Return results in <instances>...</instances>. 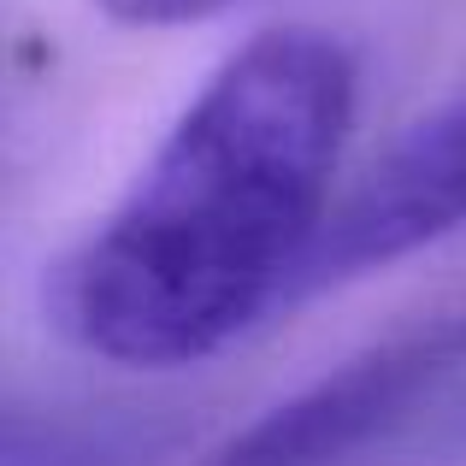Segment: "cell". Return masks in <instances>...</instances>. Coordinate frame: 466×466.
<instances>
[{"label":"cell","mask_w":466,"mask_h":466,"mask_svg":"<svg viewBox=\"0 0 466 466\" xmlns=\"http://www.w3.org/2000/svg\"><path fill=\"white\" fill-rule=\"evenodd\" d=\"M354 101L360 66L319 24L242 42L54 272L59 330L118 366H189L296 296Z\"/></svg>","instance_id":"6da1fadb"},{"label":"cell","mask_w":466,"mask_h":466,"mask_svg":"<svg viewBox=\"0 0 466 466\" xmlns=\"http://www.w3.org/2000/svg\"><path fill=\"white\" fill-rule=\"evenodd\" d=\"M461 384L466 308L413 319L207 449L201 466H408Z\"/></svg>","instance_id":"7a4b0ae2"},{"label":"cell","mask_w":466,"mask_h":466,"mask_svg":"<svg viewBox=\"0 0 466 466\" xmlns=\"http://www.w3.org/2000/svg\"><path fill=\"white\" fill-rule=\"evenodd\" d=\"M466 230V95L408 125L319 225L296 296L337 289Z\"/></svg>","instance_id":"3957f363"},{"label":"cell","mask_w":466,"mask_h":466,"mask_svg":"<svg viewBox=\"0 0 466 466\" xmlns=\"http://www.w3.org/2000/svg\"><path fill=\"white\" fill-rule=\"evenodd\" d=\"M183 425L159 408H6L0 466H159Z\"/></svg>","instance_id":"277c9868"},{"label":"cell","mask_w":466,"mask_h":466,"mask_svg":"<svg viewBox=\"0 0 466 466\" xmlns=\"http://www.w3.org/2000/svg\"><path fill=\"white\" fill-rule=\"evenodd\" d=\"M113 24H130V30H177V24H201L218 18V12L242 6V0H95Z\"/></svg>","instance_id":"5b68a950"},{"label":"cell","mask_w":466,"mask_h":466,"mask_svg":"<svg viewBox=\"0 0 466 466\" xmlns=\"http://www.w3.org/2000/svg\"><path fill=\"white\" fill-rule=\"evenodd\" d=\"M408 466H466V384L443 401V413L425 425V437L413 443Z\"/></svg>","instance_id":"8992f818"}]
</instances>
